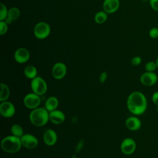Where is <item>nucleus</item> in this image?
<instances>
[{"label": "nucleus", "instance_id": "obj_1", "mask_svg": "<svg viewBox=\"0 0 158 158\" xmlns=\"http://www.w3.org/2000/svg\"><path fill=\"white\" fill-rule=\"evenodd\" d=\"M127 106L128 110L133 115H141L147 109V99L141 92L138 91H133L127 98Z\"/></svg>", "mask_w": 158, "mask_h": 158}, {"label": "nucleus", "instance_id": "obj_2", "mask_svg": "<svg viewBox=\"0 0 158 158\" xmlns=\"http://www.w3.org/2000/svg\"><path fill=\"white\" fill-rule=\"evenodd\" d=\"M31 123L36 127H42L49 121V112L45 107H37L33 109L29 115Z\"/></svg>", "mask_w": 158, "mask_h": 158}, {"label": "nucleus", "instance_id": "obj_3", "mask_svg": "<svg viewBox=\"0 0 158 158\" xmlns=\"http://www.w3.org/2000/svg\"><path fill=\"white\" fill-rule=\"evenodd\" d=\"M2 149L7 153L14 154L20 151L22 145L20 138L14 135L4 137L1 143Z\"/></svg>", "mask_w": 158, "mask_h": 158}, {"label": "nucleus", "instance_id": "obj_4", "mask_svg": "<svg viewBox=\"0 0 158 158\" xmlns=\"http://www.w3.org/2000/svg\"><path fill=\"white\" fill-rule=\"evenodd\" d=\"M51 33L50 25L44 22L37 23L33 29L35 36L39 40H44L49 36Z\"/></svg>", "mask_w": 158, "mask_h": 158}, {"label": "nucleus", "instance_id": "obj_5", "mask_svg": "<svg viewBox=\"0 0 158 158\" xmlns=\"http://www.w3.org/2000/svg\"><path fill=\"white\" fill-rule=\"evenodd\" d=\"M30 86L33 93L39 96H42L44 94L48 89V86L46 81L43 78L39 76H37L33 80H31Z\"/></svg>", "mask_w": 158, "mask_h": 158}, {"label": "nucleus", "instance_id": "obj_6", "mask_svg": "<svg viewBox=\"0 0 158 158\" xmlns=\"http://www.w3.org/2000/svg\"><path fill=\"white\" fill-rule=\"evenodd\" d=\"M24 106L30 109H35L39 107L41 103L40 96L34 93H30L26 94L23 100Z\"/></svg>", "mask_w": 158, "mask_h": 158}, {"label": "nucleus", "instance_id": "obj_7", "mask_svg": "<svg viewBox=\"0 0 158 158\" xmlns=\"http://www.w3.org/2000/svg\"><path fill=\"white\" fill-rule=\"evenodd\" d=\"M67 71L66 65L61 62H56L52 67L51 73L54 78L61 80L65 77Z\"/></svg>", "mask_w": 158, "mask_h": 158}, {"label": "nucleus", "instance_id": "obj_8", "mask_svg": "<svg viewBox=\"0 0 158 158\" xmlns=\"http://www.w3.org/2000/svg\"><path fill=\"white\" fill-rule=\"evenodd\" d=\"M136 148V142L131 138H125L120 144L121 151L125 155H130L133 154L135 151Z\"/></svg>", "mask_w": 158, "mask_h": 158}, {"label": "nucleus", "instance_id": "obj_9", "mask_svg": "<svg viewBox=\"0 0 158 158\" xmlns=\"http://www.w3.org/2000/svg\"><path fill=\"white\" fill-rule=\"evenodd\" d=\"M15 113L14 105L9 101H2L0 104V114L5 118H10Z\"/></svg>", "mask_w": 158, "mask_h": 158}, {"label": "nucleus", "instance_id": "obj_10", "mask_svg": "<svg viewBox=\"0 0 158 158\" xmlns=\"http://www.w3.org/2000/svg\"><path fill=\"white\" fill-rule=\"evenodd\" d=\"M22 146L27 149H34L38 144V140L35 136L31 134H23L20 137Z\"/></svg>", "mask_w": 158, "mask_h": 158}, {"label": "nucleus", "instance_id": "obj_11", "mask_svg": "<svg viewBox=\"0 0 158 158\" xmlns=\"http://www.w3.org/2000/svg\"><path fill=\"white\" fill-rule=\"evenodd\" d=\"M14 57L15 60L19 64L26 63L30 57L29 51L25 48H19L14 52Z\"/></svg>", "mask_w": 158, "mask_h": 158}, {"label": "nucleus", "instance_id": "obj_12", "mask_svg": "<svg viewBox=\"0 0 158 158\" xmlns=\"http://www.w3.org/2000/svg\"><path fill=\"white\" fill-rule=\"evenodd\" d=\"M139 80L144 86H151L157 81V75L154 72H146L141 75Z\"/></svg>", "mask_w": 158, "mask_h": 158}, {"label": "nucleus", "instance_id": "obj_13", "mask_svg": "<svg viewBox=\"0 0 158 158\" xmlns=\"http://www.w3.org/2000/svg\"><path fill=\"white\" fill-rule=\"evenodd\" d=\"M43 141L47 146H53L57 141V135L52 129H48L43 134Z\"/></svg>", "mask_w": 158, "mask_h": 158}, {"label": "nucleus", "instance_id": "obj_14", "mask_svg": "<svg viewBox=\"0 0 158 158\" xmlns=\"http://www.w3.org/2000/svg\"><path fill=\"white\" fill-rule=\"evenodd\" d=\"M120 7L119 0H104L102 4L103 10L107 14H112L117 11Z\"/></svg>", "mask_w": 158, "mask_h": 158}, {"label": "nucleus", "instance_id": "obj_15", "mask_svg": "<svg viewBox=\"0 0 158 158\" xmlns=\"http://www.w3.org/2000/svg\"><path fill=\"white\" fill-rule=\"evenodd\" d=\"M65 120V115L64 113L60 110L56 109L49 112V121L54 124H61Z\"/></svg>", "mask_w": 158, "mask_h": 158}, {"label": "nucleus", "instance_id": "obj_16", "mask_svg": "<svg viewBox=\"0 0 158 158\" xmlns=\"http://www.w3.org/2000/svg\"><path fill=\"white\" fill-rule=\"evenodd\" d=\"M125 126L131 131H136L141 128V122L138 117L136 116H131L126 119Z\"/></svg>", "mask_w": 158, "mask_h": 158}, {"label": "nucleus", "instance_id": "obj_17", "mask_svg": "<svg viewBox=\"0 0 158 158\" xmlns=\"http://www.w3.org/2000/svg\"><path fill=\"white\" fill-rule=\"evenodd\" d=\"M20 15V9L16 7H11L9 9L7 17L6 19V22L9 24H11L14 21H15L19 19Z\"/></svg>", "mask_w": 158, "mask_h": 158}, {"label": "nucleus", "instance_id": "obj_18", "mask_svg": "<svg viewBox=\"0 0 158 158\" xmlns=\"http://www.w3.org/2000/svg\"><path fill=\"white\" fill-rule=\"evenodd\" d=\"M59 106V100L55 96L48 98L45 102V109L49 112L56 110Z\"/></svg>", "mask_w": 158, "mask_h": 158}, {"label": "nucleus", "instance_id": "obj_19", "mask_svg": "<svg viewBox=\"0 0 158 158\" xmlns=\"http://www.w3.org/2000/svg\"><path fill=\"white\" fill-rule=\"evenodd\" d=\"M23 73H24L25 76L27 78L33 80V78H35V77H37L38 71H37L36 68L34 65H28L25 67Z\"/></svg>", "mask_w": 158, "mask_h": 158}, {"label": "nucleus", "instance_id": "obj_20", "mask_svg": "<svg viewBox=\"0 0 158 158\" xmlns=\"http://www.w3.org/2000/svg\"><path fill=\"white\" fill-rule=\"evenodd\" d=\"M0 101L2 102L7 101V99L9 98L10 96V89L9 86L6 84L1 83L0 84Z\"/></svg>", "mask_w": 158, "mask_h": 158}, {"label": "nucleus", "instance_id": "obj_21", "mask_svg": "<svg viewBox=\"0 0 158 158\" xmlns=\"http://www.w3.org/2000/svg\"><path fill=\"white\" fill-rule=\"evenodd\" d=\"M107 13L104 10H101L98 12L94 17L95 22L98 24H102L107 20Z\"/></svg>", "mask_w": 158, "mask_h": 158}, {"label": "nucleus", "instance_id": "obj_22", "mask_svg": "<svg viewBox=\"0 0 158 158\" xmlns=\"http://www.w3.org/2000/svg\"><path fill=\"white\" fill-rule=\"evenodd\" d=\"M10 131L12 135L20 138L23 135V130L19 124H14L10 128Z\"/></svg>", "mask_w": 158, "mask_h": 158}, {"label": "nucleus", "instance_id": "obj_23", "mask_svg": "<svg viewBox=\"0 0 158 158\" xmlns=\"http://www.w3.org/2000/svg\"><path fill=\"white\" fill-rule=\"evenodd\" d=\"M9 10L7 9V7L3 3H1L0 4V21L6 20L7 14H8Z\"/></svg>", "mask_w": 158, "mask_h": 158}, {"label": "nucleus", "instance_id": "obj_24", "mask_svg": "<svg viewBox=\"0 0 158 158\" xmlns=\"http://www.w3.org/2000/svg\"><path fill=\"white\" fill-rule=\"evenodd\" d=\"M144 67L146 72H154L157 68V66L156 62L149 61L146 64Z\"/></svg>", "mask_w": 158, "mask_h": 158}, {"label": "nucleus", "instance_id": "obj_25", "mask_svg": "<svg viewBox=\"0 0 158 158\" xmlns=\"http://www.w3.org/2000/svg\"><path fill=\"white\" fill-rule=\"evenodd\" d=\"M8 23L5 21H0V35H5L8 30Z\"/></svg>", "mask_w": 158, "mask_h": 158}, {"label": "nucleus", "instance_id": "obj_26", "mask_svg": "<svg viewBox=\"0 0 158 158\" xmlns=\"http://www.w3.org/2000/svg\"><path fill=\"white\" fill-rule=\"evenodd\" d=\"M149 36L152 39H156L158 38V28L152 27L149 31Z\"/></svg>", "mask_w": 158, "mask_h": 158}, {"label": "nucleus", "instance_id": "obj_27", "mask_svg": "<svg viewBox=\"0 0 158 158\" xmlns=\"http://www.w3.org/2000/svg\"><path fill=\"white\" fill-rule=\"evenodd\" d=\"M142 59L141 57L139 56H135L133 57L131 60V64L132 65L134 66H137L138 65H139L141 63Z\"/></svg>", "mask_w": 158, "mask_h": 158}, {"label": "nucleus", "instance_id": "obj_28", "mask_svg": "<svg viewBox=\"0 0 158 158\" xmlns=\"http://www.w3.org/2000/svg\"><path fill=\"white\" fill-rule=\"evenodd\" d=\"M149 4L154 10L158 12V0H149Z\"/></svg>", "mask_w": 158, "mask_h": 158}, {"label": "nucleus", "instance_id": "obj_29", "mask_svg": "<svg viewBox=\"0 0 158 158\" xmlns=\"http://www.w3.org/2000/svg\"><path fill=\"white\" fill-rule=\"evenodd\" d=\"M108 74L106 72H102L99 76V81L101 83H104L107 79Z\"/></svg>", "mask_w": 158, "mask_h": 158}, {"label": "nucleus", "instance_id": "obj_30", "mask_svg": "<svg viewBox=\"0 0 158 158\" xmlns=\"http://www.w3.org/2000/svg\"><path fill=\"white\" fill-rule=\"evenodd\" d=\"M152 101L157 106H158V91H155L152 95Z\"/></svg>", "mask_w": 158, "mask_h": 158}, {"label": "nucleus", "instance_id": "obj_31", "mask_svg": "<svg viewBox=\"0 0 158 158\" xmlns=\"http://www.w3.org/2000/svg\"><path fill=\"white\" fill-rule=\"evenodd\" d=\"M156 64H157V68H158V57H157V59H156Z\"/></svg>", "mask_w": 158, "mask_h": 158}, {"label": "nucleus", "instance_id": "obj_32", "mask_svg": "<svg viewBox=\"0 0 158 158\" xmlns=\"http://www.w3.org/2000/svg\"><path fill=\"white\" fill-rule=\"evenodd\" d=\"M156 110H157V111L158 112V106H157V107H156Z\"/></svg>", "mask_w": 158, "mask_h": 158}, {"label": "nucleus", "instance_id": "obj_33", "mask_svg": "<svg viewBox=\"0 0 158 158\" xmlns=\"http://www.w3.org/2000/svg\"><path fill=\"white\" fill-rule=\"evenodd\" d=\"M141 1H148V0H141Z\"/></svg>", "mask_w": 158, "mask_h": 158}, {"label": "nucleus", "instance_id": "obj_34", "mask_svg": "<svg viewBox=\"0 0 158 158\" xmlns=\"http://www.w3.org/2000/svg\"><path fill=\"white\" fill-rule=\"evenodd\" d=\"M157 81H158V75H157Z\"/></svg>", "mask_w": 158, "mask_h": 158}, {"label": "nucleus", "instance_id": "obj_35", "mask_svg": "<svg viewBox=\"0 0 158 158\" xmlns=\"http://www.w3.org/2000/svg\"><path fill=\"white\" fill-rule=\"evenodd\" d=\"M157 28H158V24H157Z\"/></svg>", "mask_w": 158, "mask_h": 158}]
</instances>
